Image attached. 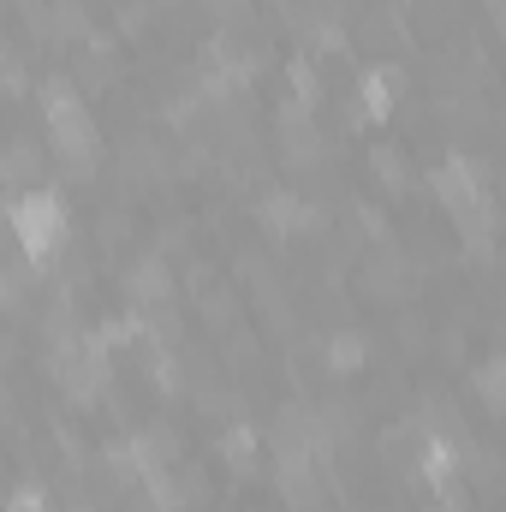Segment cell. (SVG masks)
Returning <instances> with one entry per match:
<instances>
[{
  "mask_svg": "<svg viewBox=\"0 0 506 512\" xmlns=\"http://www.w3.org/2000/svg\"><path fill=\"white\" fill-rule=\"evenodd\" d=\"M0 173H6V179H30V173H36V155H30L24 143H12V149L0 155Z\"/></svg>",
  "mask_w": 506,
  "mask_h": 512,
  "instance_id": "8fae6325",
  "label": "cell"
},
{
  "mask_svg": "<svg viewBox=\"0 0 506 512\" xmlns=\"http://www.w3.org/2000/svg\"><path fill=\"white\" fill-rule=\"evenodd\" d=\"M6 221H12V239H18V251L30 256V262H48V256L66 245V203L54 197V191H24L12 209H6Z\"/></svg>",
  "mask_w": 506,
  "mask_h": 512,
  "instance_id": "3957f363",
  "label": "cell"
},
{
  "mask_svg": "<svg viewBox=\"0 0 506 512\" xmlns=\"http://www.w3.org/2000/svg\"><path fill=\"white\" fill-rule=\"evenodd\" d=\"M274 477H280V495L292 512H316L322 507V465L304 459V453H274Z\"/></svg>",
  "mask_w": 506,
  "mask_h": 512,
  "instance_id": "5b68a950",
  "label": "cell"
},
{
  "mask_svg": "<svg viewBox=\"0 0 506 512\" xmlns=\"http://www.w3.org/2000/svg\"><path fill=\"white\" fill-rule=\"evenodd\" d=\"M42 120H48L54 161H60L66 173L90 179V173H96V161H102V137H96V120L84 114V102L72 96V84H66V78H48V84H42Z\"/></svg>",
  "mask_w": 506,
  "mask_h": 512,
  "instance_id": "6da1fadb",
  "label": "cell"
},
{
  "mask_svg": "<svg viewBox=\"0 0 506 512\" xmlns=\"http://www.w3.org/2000/svg\"><path fill=\"white\" fill-rule=\"evenodd\" d=\"M126 298L143 304V310H161V304L173 298V268H167L161 256H137L126 268Z\"/></svg>",
  "mask_w": 506,
  "mask_h": 512,
  "instance_id": "52a82bcc",
  "label": "cell"
},
{
  "mask_svg": "<svg viewBox=\"0 0 506 512\" xmlns=\"http://www.w3.org/2000/svg\"><path fill=\"white\" fill-rule=\"evenodd\" d=\"M221 459L239 471V477H256V429H227V441H221Z\"/></svg>",
  "mask_w": 506,
  "mask_h": 512,
  "instance_id": "9c48e42d",
  "label": "cell"
},
{
  "mask_svg": "<svg viewBox=\"0 0 506 512\" xmlns=\"http://www.w3.org/2000/svg\"><path fill=\"white\" fill-rule=\"evenodd\" d=\"M54 382L66 387V399L72 405H96L102 393H108V346L96 340V334H60L54 340Z\"/></svg>",
  "mask_w": 506,
  "mask_h": 512,
  "instance_id": "7a4b0ae2",
  "label": "cell"
},
{
  "mask_svg": "<svg viewBox=\"0 0 506 512\" xmlns=\"http://www.w3.org/2000/svg\"><path fill=\"white\" fill-rule=\"evenodd\" d=\"M6 512H48V501H42V489H12Z\"/></svg>",
  "mask_w": 506,
  "mask_h": 512,
  "instance_id": "4fadbf2b",
  "label": "cell"
},
{
  "mask_svg": "<svg viewBox=\"0 0 506 512\" xmlns=\"http://www.w3.org/2000/svg\"><path fill=\"white\" fill-rule=\"evenodd\" d=\"M435 197H441V209H453V221H465L471 209H483V203H489L483 173H477L465 155H453V161H441V167H435Z\"/></svg>",
  "mask_w": 506,
  "mask_h": 512,
  "instance_id": "277c9868",
  "label": "cell"
},
{
  "mask_svg": "<svg viewBox=\"0 0 506 512\" xmlns=\"http://www.w3.org/2000/svg\"><path fill=\"white\" fill-rule=\"evenodd\" d=\"M364 352H370V346H364L358 334H334V340H328V364H334V370H358Z\"/></svg>",
  "mask_w": 506,
  "mask_h": 512,
  "instance_id": "30bf717a",
  "label": "cell"
},
{
  "mask_svg": "<svg viewBox=\"0 0 506 512\" xmlns=\"http://www.w3.org/2000/svg\"><path fill=\"white\" fill-rule=\"evenodd\" d=\"M364 280H370V292H381V298H393V292H405L411 286V268L399 262L393 251H381L370 268H364Z\"/></svg>",
  "mask_w": 506,
  "mask_h": 512,
  "instance_id": "ba28073f",
  "label": "cell"
},
{
  "mask_svg": "<svg viewBox=\"0 0 506 512\" xmlns=\"http://www.w3.org/2000/svg\"><path fill=\"white\" fill-rule=\"evenodd\" d=\"M280 155L292 167H316L322 161V131L310 120V108H298V102H286V114H280Z\"/></svg>",
  "mask_w": 506,
  "mask_h": 512,
  "instance_id": "8992f818",
  "label": "cell"
},
{
  "mask_svg": "<svg viewBox=\"0 0 506 512\" xmlns=\"http://www.w3.org/2000/svg\"><path fill=\"white\" fill-rule=\"evenodd\" d=\"M483 399H489V405H501V358H489V364H483Z\"/></svg>",
  "mask_w": 506,
  "mask_h": 512,
  "instance_id": "5bb4252c",
  "label": "cell"
},
{
  "mask_svg": "<svg viewBox=\"0 0 506 512\" xmlns=\"http://www.w3.org/2000/svg\"><path fill=\"white\" fill-rule=\"evenodd\" d=\"M435 512H459V501H441V507H435Z\"/></svg>",
  "mask_w": 506,
  "mask_h": 512,
  "instance_id": "9a60e30c",
  "label": "cell"
},
{
  "mask_svg": "<svg viewBox=\"0 0 506 512\" xmlns=\"http://www.w3.org/2000/svg\"><path fill=\"white\" fill-rule=\"evenodd\" d=\"M376 173L393 185V191H405V167H399V149H376Z\"/></svg>",
  "mask_w": 506,
  "mask_h": 512,
  "instance_id": "7c38bea8",
  "label": "cell"
}]
</instances>
